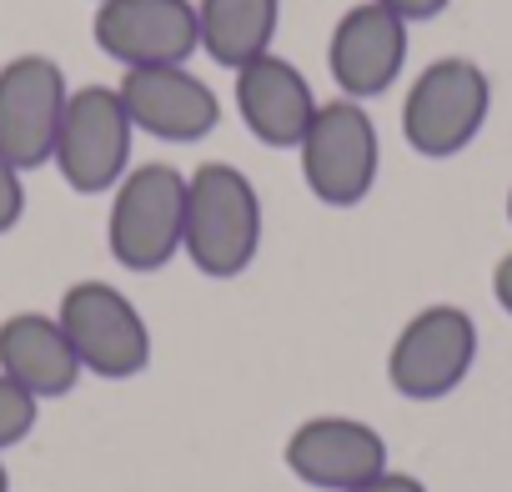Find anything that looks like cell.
<instances>
[{
    "mask_svg": "<svg viewBox=\"0 0 512 492\" xmlns=\"http://www.w3.org/2000/svg\"><path fill=\"white\" fill-rule=\"evenodd\" d=\"M131 141H136V126L126 116L121 91L116 86H81L66 101L51 161L71 191L101 196V191H116V181L131 171Z\"/></svg>",
    "mask_w": 512,
    "mask_h": 492,
    "instance_id": "7",
    "label": "cell"
},
{
    "mask_svg": "<svg viewBox=\"0 0 512 492\" xmlns=\"http://www.w3.org/2000/svg\"><path fill=\"white\" fill-rule=\"evenodd\" d=\"M186 231V176L176 166H131L111 191L106 246L126 272H161L181 257Z\"/></svg>",
    "mask_w": 512,
    "mask_h": 492,
    "instance_id": "3",
    "label": "cell"
},
{
    "mask_svg": "<svg viewBox=\"0 0 512 492\" xmlns=\"http://www.w3.org/2000/svg\"><path fill=\"white\" fill-rule=\"evenodd\" d=\"M56 322L66 327L81 372L101 377V382H126L141 377L151 367V327L141 317V307L111 287V282H71L61 292V312Z\"/></svg>",
    "mask_w": 512,
    "mask_h": 492,
    "instance_id": "5",
    "label": "cell"
},
{
    "mask_svg": "<svg viewBox=\"0 0 512 492\" xmlns=\"http://www.w3.org/2000/svg\"><path fill=\"white\" fill-rule=\"evenodd\" d=\"M302 181L322 206H357L372 196L377 171H382V141H377V121L367 116L362 101H322L302 146Z\"/></svg>",
    "mask_w": 512,
    "mask_h": 492,
    "instance_id": "4",
    "label": "cell"
},
{
    "mask_svg": "<svg viewBox=\"0 0 512 492\" xmlns=\"http://www.w3.org/2000/svg\"><path fill=\"white\" fill-rule=\"evenodd\" d=\"M492 116V81L467 56H437L402 96V136L417 156L447 161L467 151Z\"/></svg>",
    "mask_w": 512,
    "mask_h": 492,
    "instance_id": "2",
    "label": "cell"
},
{
    "mask_svg": "<svg viewBox=\"0 0 512 492\" xmlns=\"http://www.w3.org/2000/svg\"><path fill=\"white\" fill-rule=\"evenodd\" d=\"M96 46L121 66H186L201 51L196 0H96Z\"/></svg>",
    "mask_w": 512,
    "mask_h": 492,
    "instance_id": "9",
    "label": "cell"
},
{
    "mask_svg": "<svg viewBox=\"0 0 512 492\" xmlns=\"http://www.w3.org/2000/svg\"><path fill=\"white\" fill-rule=\"evenodd\" d=\"M196 16L201 51L216 66L241 71L246 61L272 51V36L282 26V0H196Z\"/></svg>",
    "mask_w": 512,
    "mask_h": 492,
    "instance_id": "15",
    "label": "cell"
},
{
    "mask_svg": "<svg viewBox=\"0 0 512 492\" xmlns=\"http://www.w3.org/2000/svg\"><path fill=\"white\" fill-rule=\"evenodd\" d=\"M492 297H497V307L512 317V252L497 257V267H492Z\"/></svg>",
    "mask_w": 512,
    "mask_h": 492,
    "instance_id": "20",
    "label": "cell"
},
{
    "mask_svg": "<svg viewBox=\"0 0 512 492\" xmlns=\"http://www.w3.org/2000/svg\"><path fill=\"white\" fill-rule=\"evenodd\" d=\"M71 86L51 56H11L0 66V156L21 171H36L56 151Z\"/></svg>",
    "mask_w": 512,
    "mask_h": 492,
    "instance_id": "8",
    "label": "cell"
},
{
    "mask_svg": "<svg viewBox=\"0 0 512 492\" xmlns=\"http://www.w3.org/2000/svg\"><path fill=\"white\" fill-rule=\"evenodd\" d=\"M0 492H11V472H6V462H0Z\"/></svg>",
    "mask_w": 512,
    "mask_h": 492,
    "instance_id": "21",
    "label": "cell"
},
{
    "mask_svg": "<svg viewBox=\"0 0 512 492\" xmlns=\"http://www.w3.org/2000/svg\"><path fill=\"white\" fill-rule=\"evenodd\" d=\"M121 101L136 131L156 136V141H201L216 131L221 121V101L216 91L191 71V66H136L121 76Z\"/></svg>",
    "mask_w": 512,
    "mask_h": 492,
    "instance_id": "12",
    "label": "cell"
},
{
    "mask_svg": "<svg viewBox=\"0 0 512 492\" xmlns=\"http://www.w3.org/2000/svg\"><path fill=\"white\" fill-rule=\"evenodd\" d=\"M352 492H427V482H422V477H412V472H397V467H387V472H377V477L357 482Z\"/></svg>",
    "mask_w": 512,
    "mask_h": 492,
    "instance_id": "18",
    "label": "cell"
},
{
    "mask_svg": "<svg viewBox=\"0 0 512 492\" xmlns=\"http://www.w3.org/2000/svg\"><path fill=\"white\" fill-rule=\"evenodd\" d=\"M282 462L297 482L317 487V492H352L357 482L387 472V437L362 422V417H342V412H322L292 427Z\"/></svg>",
    "mask_w": 512,
    "mask_h": 492,
    "instance_id": "10",
    "label": "cell"
},
{
    "mask_svg": "<svg viewBox=\"0 0 512 492\" xmlns=\"http://www.w3.org/2000/svg\"><path fill=\"white\" fill-rule=\"evenodd\" d=\"M477 362V322L467 307L432 302L402 322L387 352V382L407 402H442L452 397Z\"/></svg>",
    "mask_w": 512,
    "mask_h": 492,
    "instance_id": "6",
    "label": "cell"
},
{
    "mask_svg": "<svg viewBox=\"0 0 512 492\" xmlns=\"http://www.w3.org/2000/svg\"><path fill=\"white\" fill-rule=\"evenodd\" d=\"M21 176H26L21 166H11L6 156H0V236L16 231L21 216H26V181Z\"/></svg>",
    "mask_w": 512,
    "mask_h": 492,
    "instance_id": "17",
    "label": "cell"
},
{
    "mask_svg": "<svg viewBox=\"0 0 512 492\" xmlns=\"http://www.w3.org/2000/svg\"><path fill=\"white\" fill-rule=\"evenodd\" d=\"M507 221H512V186H507Z\"/></svg>",
    "mask_w": 512,
    "mask_h": 492,
    "instance_id": "22",
    "label": "cell"
},
{
    "mask_svg": "<svg viewBox=\"0 0 512 492\" xmlns=\"http://www.w3.org/2000/svg\"><path fill=\"white\" fill-rule=\"evenodd\" d=\"M0 372L26 387L36 402L66 397L81 382V357L66 327L46 312H11L0 322Z\"/></svg>",
    "mask_w": 512,
    "mask_h": 492,
    "instance_id": "14",
    "label": "cell"
},
{
    "mask_svg": "<svg viewBox=\"0 0 512 492\" xmlns=\"http://www.w3.org/2000/svg\"><path fill=\"white\" fill-rule=\"evenodd\" d=\"M181 252L211 282L241 277L262 252V196L231 161H201L186 176V231Z\"/></svg>",
    "mask_w": 512,
    "mask_h": 492,
    "instance_id": "1",
    "label": "cell"
},
{
    "mask_svg": "<svg viewBox=\"0 0 512 492\" xmlns=\"http://www.w3.org/2000/svg\"><path fill=\"white\" fill-rule=\"evenodd\" d=\"M377 6H387L392 16H402V21L412 26V21H432V16H442L452 0H377Z\"/></svg>",
    "mask_w": 512,
    "mask_h": 492,
    "instance_id": "19",
    "label": "cell"
},
{
    "mask_svg": "<svg viewBox=\"0 0 512 492\" xmlns=\"http://www.w3.org/2000/svg\"><path fill=\"white\" fill-rule=\"evenodd\" d=\"M36 417H41V402L0 372V452H11L16 442H26L36 432Z\"/></svg>",
    "mask_w": 512,
    "mask_h": 492,
    "instance_id": "16",
    "label": "cell"
},
{
    "mask_svg": "<svg viewBox=\"0 0 512 492\" xmlns=\"http://www.w3.org/2000/svg\"><path fill=\"white\" fill-rule=\"evenodd\" d=\"M317 91L307 81V71L277 51L256 56L236 71V111H241V126L262 141V146H277V151H297L312 116H317Z\"/></svg>",
    "mask_w": 512,
    "mask_h": 492,
    "instance_id": "13",
    "label": "cell"
},
{
    "mask_svg": "<svg viewBox=\"0 0 512 492\" xmlns=\"http://www.w3.org/2000/svg\"><path fill=\"white\" fill-rule=\"evenodd\" d=\"M407 66V21L392 16L377 0L342 11L327 41V71L347 101H372L397 86Z\"/></svg>",
    "mask_w": 512,
    "mask_h": 492,
    "instance_id": "11",
    "label": "cell"
}]
</instances>
